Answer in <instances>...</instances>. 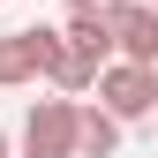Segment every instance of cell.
Returning a JSON list of instances; mask_svg holds the SVG:
<instances>
[{
  "label": "cell",
  "mask_w": 158,
  "mask_h": 158,
  "mask_svg": "<svg viewBox=\"0 0 158 158\" xmlns=\"http://www.w3.org/2000/svg\"><path fill=\"white\" fill-rule=\"evenodd\" d=\"M23 158H83V106L75 98H38L23 113Z\"/></svg>",
  "instance_id": "obj_1"
},
{
  "label": "cell",
  "mask_w": 158,
  "mask_h": 158,
  "mask_svg": "<svg viewBox=\"0 0 158 158\" xmlns=\"http://www.w3.org/2000/svg\"><path fill=\"white\" fill-rule=\"evenodd\" d=\"M98 106H113L121 121H151V113H158V68H143V60H106Z\"/></svg>",
  "instance_id": "obj_2"
},
{
  "label": "cell",
  "mask_w": 158,
  "mask_h": 158,
  "mask_svg": "<svg viewBox=\"0 0 158 158\" xmlns=\"http://www.w3.org/2000/svg\"><path fill=\"white\" fill-rule=\"evenodd\" d=\"M60 45H68V30H45V23L8 30V38H0V90H8V83H30V75H45L53 60H60Z\"/></svg>",
  "instance_id": "obj_3"
},
{
  "label": "cell",
  "mask_w": 158,
  "mask_h": 158,
  "mask_svg": "<svg viewBox=\"0 0 158 158\" xmlns=\"http://www.w3.org/2000/svg\"><path fill=\"white\" fill-rule=\"evenodd\" d=\"M113 38H121V60L158 68V8H151V0H128V8L113 15Z\"/></svg>",
  "instance_id": "obj_4"
},
{
  "label": "cell",
  "mask_w": 158,
  "mask_h": 158,
  "mask_svg": "<svg viewBox=\"0 0 158 158\" xmlns=\"http://www.w3.org/2000/svg\"><path fill=\"white\" fill-rule=\"evenodd\" d=\"M98 75H106V60H98V53H83V45L68 38V45H60V60L45 68V83L60 90V98H75V90H98Z\"/></svg>",
  "instance_id": "obj_5"
},
{
  "label": "cell",
  "mask_w": 158,
  "mask_h": 158,
  "mask_svg": "<svg viewBox=\"0 0 158 158\" xmlns=\"http://www.w3.org/2000/svg\"><path fill=\"white\" fill-rule=\"evenodd\" d=\"M121 151V113L113 106H83V158H113Z\"/></svg>",
  "instance_id": "obj_6"
},
{
  "label": "cell",
  "mask_w": 158,
  "mask_h": 158,
  "mask_svg": "<svg viewBox=\"0 0 158 158\" xmlns=\"http://www.w3.org/2000/svg\"><path fill=\"white\" fill-rule=\"evenodd\" d=\"M128 0H68V15H121Z\"/></svg>",
  "instance_id": "obj_7"
},
{
  "label": "cell",
  "mask_w": 158,
  "mask_h": 158,
  "mask_svg": "<svg viewBox=\"0 0 158 158\" xmlns=\"http://www.w3.org/2000/svg\"><path fill=\"white\" fill-rule=\"evenodd\" d=\"M0 158H8V128H0Z\"/></svg>",
  "instance_id": "obj_8"
},
{
  "label": "cell",
  "mask_w": 158,
  "mask_h": 158,
  "mask_svg": "<svg viewBox=\"0 0 158 158\" xmlns=\"http://www.w3.org/2000/svg\"><path fill=\"white\" fill-rule=\"evenodd\" d=\"M151 121H158V113H151Z\"/></svg>",
  "instance_id": "obj_9"
},
{
  "label": "cell",
  "mask_w": 158,
  "mask_h": 158,
  "mask_svg": "<svg viewBox=\"0 0 158 158\" xmlns=\"http://www.w3.org/2000/svg\"><path fill=\"white\" fill-rule=\"evenodd\" d=\"M151 8H158V0H151Z\"/></svg>",
  "instance_id": "obj_10"
}]
</instances>
